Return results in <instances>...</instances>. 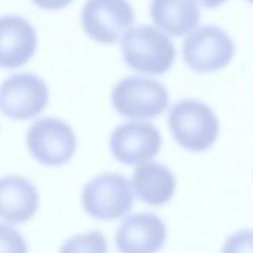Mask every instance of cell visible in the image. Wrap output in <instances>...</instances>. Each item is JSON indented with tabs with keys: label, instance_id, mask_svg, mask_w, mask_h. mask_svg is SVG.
I'll use <instances>...</instances> for the list:
<instances>
[{
	"label": "cell",
	"instance_id": "3957f363",
	"mask_svg": "<svg viewBox=\"0 0 253 253\" xmlns=\"http://www.w3.org/2000/svg\"><path fill=\"white\" fill-rule=\"evenodd\" d=\"M167 88L145 76H128L121 79L112 89L110 103L116 113L128 119H154L169 107Z\"/></svg>",
	"mask_w": 253,
	"mask_h": 253
},
{
	"label": "cell",
	"instance_id": "e0dca14e",
	"mask_svg": "<svg viewBox=\"0 0 253 253\" xmlns=\"http://www.w3.org/2000/svg\"><path fill=\"white\" fill-rule=\"evenodd\" d=\"M222 253H253V231L241 229L231 234L223 243Z\"/></svg>",
	"mask_w": 253,
	"mask_h": 253
},
{
	"label": "cell",
	"instance_id": "ffe728a7",
	"mask_svg": "<svg viewBox=\"0 0 253 253\" xmlns=\"http://www.w3.org/2000/svg\"><path fill=\"white\" fill-rule=\"evenodd\" d=\"M247 2H249V3H252V5H253V0H247Z\"/></svg>",
	"mask_w": 253,
	"mask_h": 253
},
{
	"label": "cell",
	"instance_id": "2e32d148",
	"mask_svg": "<svg viewBox=\"0 0 253 253\" xmlns=\"http://www.w3.org/2000/svg\"><path fill=\"white\" fill-rule=\"evenodd\" d=\"M0 253H27L23 235L8 225L0 223Z\"/></svg>",
	"mask_w": 253,
	"mask_h": 253
},
{
	"label": "cell",
	"instance_id": "5bb4252c",
	"mask_svg": "<svg viewBox=\"0 0 253 253\" xmlns=\"http://www.w3.org/2000/svg\"><path fill=\"white\" fill-rule=\"evenodd\" d=\"M151 17L169 36H185L200 24V3L197 0H152Z\"/></svg>",
	"mask_w": 253,
	"mask_h": 253
},
{
	"label": "cell",
	"instance_id": "9c48e42d",
	"mask_svg": "<svg viewBox=\"0 0 253 253\" xmlns=\"http://www.w3.org/2000/svg\"><path fill=\"white\" fill-rule=\"evenodd\" d=\"M49 89L33 73H17L0 85V110L3 115L27 121L38 116L48 104Z\"/></svg>",
	"mask_w": 253,
	"mask_h": 253
},
{
	"label": "cell",
	"instance_id": "9a60e30c",
	"mask_svg": "<svg viewBox=\"0 0 253 253\" xmlns=\"http://www.w3.org/2000/svg\"><path fill=\"white\" fill-rule=\"evenodd\" d=\"M60 253H107V240L100 231H89L70 237Z\"/></svg>",
	"mask_w": 253,
	"mask_h": 253
},
{
	"label": "cell",
	"instance_id": "7a4b0ae2",
	"mask_svg": "<svg viewBox=\"0 0 253 253\" xmlns=\"http://www.w3.org/2000/svg\"><path fill=\"white\" fill-rule=\"evenodd\" d=\"M176 143L189 152L209 151L219 137V118L214 110L198 100L185 98L173 104L167 118Z\"/></svg>",
	"mask_w": 253,
	"mask_h": 253
},
{
	"label": "cell",
	"instance_id": "6da1fadb",
	"mask_svg": "<svg viewBox=\"0 0 253 253\" xmlns=\"http://www.w3.org/2000/svg\"><path fill=\"white\" fill-rule=\"evenodd\" d=\"M121 52L125 64L137 73L160 76L176 61V46L166 32L155 26H134L121 38Z\"/></svg>",
	"mask_w": 253,
	"mask_h": 253
},
{
	"label": "cell",
	"instance_id": "d6986e66",
	"mask_svg": "<svg viewBox=\"0 0 253 253\" xmlns=\"http://www.w3.org/2000/svg\"><path fill=\"white\" fill-rule=\"evenodd\" d=\"M197 2H198L201 6L207 8V9H213V8H217V6L223 5V3L226 2V0H197Z\"/></svg>",
	"mask_w": 253,
	"mask_h": 253
},
{
	"label": "cell",
	"instance_id": "5b68a950",
	"mask_svg": "<svg viewBox=\"0 0 253 253\" xmlns=\"http://www.w3.org/2000/svg\"><path fill=\"white\" fill-rule=\"evenodd\" d=\"M84 210L100 220H115L134 206V191L126 177L116 173H103L92 177L82 189Z\"/></svg>",
	"mask_w": 253,
	"mask_h": 253
},
{
	"label": "cell",
	"instance_id": "7c38bea8",
	"mask_svg": "<svg viewBox=\"0 0 253 253\" xmlns=\"http://www.w3.org/2000/svg\"><path fill=\"white\" fill-rule=\"evenodd\" d=\"M39 209V192L24 177L6 176L0 179V217L8 223H24Z\"/></svg>",
	"mask_w": 253,
	"mask_h": 253
},
{
	"label": "cell",
	"instance_id": "ba28073f",
	"mask_svg": "<svg viewBox=\"0 0 253 253\" xmlns=\"http://www.w3.org/2000/svg\"><path fill=\"white\" fill-rule=\"evenodd\" d=\"M134 9L128 0H86L81 24L84 32L95 42L112 45L134 23Z\"/></svg>",
	"mask_w": 253,
	"mask_h": 253
},
{
	"label": "cell",
	"instance_id": "8992f818",
	"mask_svg": "<svg viewBox=\"0 0 253 253\" xmlns=\"http://www.w3.org/2000/svg\"><path fill=\"white\" fill-rule=\"evenodd\" d=\"M27 146L32 157L41 164L60 167L73 158L76 152V134L63 119L43 118L29 128Z\"/></svg>",
	"mask_w": 253,
	"mask_h": 253
},
{
	"label": "cell",
	"instance_id": "52a82bcc",
	"mask_svg": "<svg viewBox=\"0 0 253 253\" xmlns=\"http://www.w3.org/2000/svg\"><path fill=\"white\" fill-rule=\"evenodd\" d=\"M109 148L113 158L125 166L152 161L163 148V137L151 122L131 119L118 125L110 134Z\"/></svg>",
	"mask_w": 253,
	"mask_h": 253
},
{
	"label": "cell",
	"instance_id": "8fae6325",
	"mask_svg": "<svg viewBox=\"0 0 253 253\" xmlns=\"http://www.w3.org/2000/svg\"><path fill=\"white\" fill-rule=\"evenodd\" d=\"M38 36L35 27L17 15L0 17V67L24 66L36 52Z\"/></svg>",
	"mask_w": 253,
	"mask_h": 253
},
{
	"label": "cell",
	"instance_id": "30bf717a",
	"mask_svg": "<svg viewBox=\"0 0 253 253\" xmlns=\"http://www.w3.org/2000/svg\"><path fill=\"white\" fill-rule=\"evenodd\" d=\"M167 240L164 220L154 213L126 216L116 229L115 243L119 253H158Z\"/></svg>",
	"mask_w": 253,
	"mask_h": 253
},
{
	"label": "cell",
	"instance_id": "277c9868",
	"mask_svg": "<svg viewBox=\"0 0 253 253\" xmlns=\"http://www.w3.org/2000/svg\"><path fill=\"white\" fill-rule=\"evenodd\" d=\"M186 66L197 73H213L225 69L235 55L232 38L220 27L207 24L194 29L182 48Z\"/></svg>",
	"mask_w": 253,
	"mask_h": 253
},
{
	"label": "cell",
	"instance_id": "4fadbf2b",
	"mask_svg": "<svg viewBox=\"0 0 253 253\" xmlns=\"http://www.w3.org/2000/svg\"><path fill=\"white\" fill-rule=\"evenodd\" d=\"M131 186L143 203L158 207L167 204L173 198L177 180L167 166L148 161L136 167L131 177Z\"/></svg>",
	"mask_w": 253,
	"mask_h": 253
},
{
	"label": "cell",
	"instance_id": "ac0fdd59",
	"mask_svg": "<svg viewBox=\"0 0 253 253\" xmlns=\"http://www.w3.org/2000/svg\"><path fill=\"white\" fill-rule=\"evenodd\" d=\"M32 2L39 6L41 9L45 11H57V9H63L66 6H69L73 0H32Z\"/></svg>",
	"mask_w": 253,
	"mask_h": 253
}]
</instances>
